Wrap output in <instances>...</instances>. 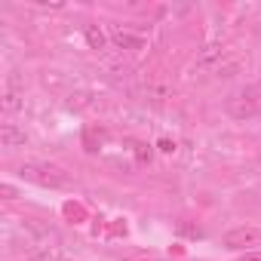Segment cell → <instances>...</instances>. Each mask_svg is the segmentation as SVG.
Instances as JSON below:
<instances>
[{
	"label": "cell",
	"instance_id": "ba28073f",
	"mask_svg": "<svg viewBox=\"0 0 261 261\" xmlns=\"http://www.w3.org/2000/svg\"><path fill=\"white\" fill-rule=\"evenodd\" d=\"M22 108V92H13V89H4V95H0V111H4L7 117L16 114Z\"/></svg>",
	"mask_w": 261,
	"mask_h": 261
},
{
	"label": "cell",
	"instance_id": "277c9868",
	"mask_svg": "<svg viewBox=\"0 0 261 261\" xmlns=\"http://www.w3.org/2000/svg\"><path fill=\"white\" fill-rule=\"evenodd\" d=\"M111 43H114L117 49L136 53V49H145V34L129 31V28H111Z\"/></svg>",
	"mask_w": 261,
	"mask_h": 261
},
{
	"label": "cell",
	"instance_id": "5bb4252c",
	"mask_svg": "<svg viewBox=\"0 0 261 261\" xmlns=\"http://www.w3.org/2000/svg\"><path fill=\"white\" fill-rule=\"evenodd\" d=\"M0 197H4V200H16V197H19V191H16L13 185H7V181H4V185H0Z\"/></svg>",
	"mask_w": 261,
	"mask_h": 261
},
{
	"label": "cell",
	"instance_id": "30bf717a",
	"mask_svg": "<svg viewBox=\"0 0 261 261\" xmlns=\"http://www.w3.org/2000/svg\"><path fill=\"white\" fill-rule=\"evenodd\" d=\"M62 83H65V80H62L56 71H46V74H43V86H53V89H59Z\"/></svg>",
	"mask_w": 261,
	"mask_h": 261
},
{
	"label": "cell",
	"instance_id": "3957f363",
	"mask_svg": "<svg viewBox=\"0 0 261 261\" xmlns=\"http://www.w3.org/2000/svg\"><path fill=\"white\" fill-rule=\"evenodd\" d=\"M221 243L227 249H246L249 246V252H252V246H261V227H233L224 233Z\"/></svg>",
	"mask_w": 261,
	"mask_h": 261
},
{
	"label": "cell",
	"instance_id": "2e32d148",
	"mask_svg": "<svg viewBox=\"0 0 261 261\" xmlns=\"http://www.w3.org/2000/svg\"><path fill=\"white\" fill-rule=\"evenodd\" d=\"M123 261H160V258H154V255H126Z\"/></svg>",
	"mask_w": 261,
	"mask_h": 261
},
{
	"label": "cell",
	"instance_id": "6da1fadb",
	"mask_svg": "<svg viewBox=\"0 0 261 261\" xmlns=\"http://www.w3.org/2000/svg\"><path fill=\"white\" fill-rule=\"evenodd\" d=\"M19 175H22L25 181L40 185V188H65V185L71 181L68 172L59 169V166H53V163H22V166H19Z\"/></svg>",
	"mask_w": 261,
	"mask_h": 261
},
{
	"label": "cell",
	"instance_id": "52a82bcc",
	"mask_svg": "<svg viewBox=\"0 0 261 261\" xmlns=\"http://www.w3.org/2000/svg\"><path fill=\"white\" fill-rule=\"evenodd\" d=\"M83 37H86V46H89V49H95V53H98V49H105V46H108V40H111V34H105L98 25H86V28H83Z\"/></svg>",
	"mask_w": 261,
	"mask_h": 261
},
{
	"label": "cell",
	"instance_id": "e0dca14e",
	"mask_svg": "<svg viewBox=\"0 0 261 261\" xmlns=\"http://www.w3.org/2000/svg\"><path fill=\"white\" fill-rule=\"evenodd\" d=\"M16 261H34V258H16Z\"/></svg>",
	"mask_w": 261,
	"mask_h": 261
},
{
	"label": "cell",
	"instance_id": "7a4b0ae2",
	"mask_svg": "<svg viewBox=\"0 0 261 261\" xmlns=\"http://www.w3.org/2000/svg\"><path fill=\"white\" fill-rule=\"evenodd\" d=\"M224 111H227L233 120H252V117H258V111H261L258 92H255V89H240V92H233V95L227 98Z\"/></svg>",
	"mask_w": 261,
	"mask_h": 261
},
{
	"label": "cell",
	"instance_id": "4fadbf2b",
	"mask_svg": "<svg viewBox=\"0 0 261 261\" xmlns=\"http://www.w3.org/2000/svg\"><path fill=\"white\" fill-rule=\"evenodd\" d=\"M157 151H160V154H175V142H172V139H160V142H157Z\"/></svg>",
	"mask_w": 261,
	"mask_h": 261
},
{
	"label": "cell",
	"instance_id": "8992f818",
	"mask_svg": "<svg viewBox=\"0 0 261 261\" xmlns=\"http://www.w3.org/2000/svg\"><path fill=\"white\" fill-rule=\"evenodd\" d=\"M224 62V46L221 43H206L203 53L197 56V68H218Z\"/></svg>",
	"mask_w": 261,
	"mask_h": 261
},
{
	"label": "cell",
	"instance_id": "5b68a950",
	"mask_svg": "<svg viewBox=\"0 0 261 261\" xmlns=\"http://www.w3.org/2000/svg\"><path fill=\"white\" fill-rule=\"evenodd\" d=\"M0 145L16 151V148H25L28 145V136H25V129H19L16 123H4L0 126Z\"/></svg>",
	"mask_w": 261,
	"mask_h": 261
},
{
	"label": "cell",
	"instance_id": "7c38bea8",
	"mask_svg": "<svg viewBox=\"0 0 261 261\" xmlns=\"http://www.w3.org/2000/svg\"><path fill=\"white\" fill-rule=\"evenodd\" d=\"M65 215H68V218H83L86 212H83V206H77V203H65Z\"/></svg>",
	"mask_w": 261,
	"mask_h": 261
},
{
	"label": "cell",
	"instance_id": "9c48e42d",
	"mask_svg": "<svg viewBox=\"0 0 261 261\" xmlns=\"http://www.w3.org/2000/svg\"><path fill=\"white\" fill-rule=\"evenodd\" d=\"M240 68H243V62H240V59H227V62H221V65L215 68V74H218V77H233Z\"/></svg>",
	"mask_w": 261,
	"mask_h": 261
},
{
	"label": "cell",
	"instance_id": "8fae6325",
	"mask_svg": "<svg viewBox=\"0 0 261 261\" xmlns=\"http://www.w3.org/2000/svg\"><path fill=\"white\" fill-rule=\"evenodd\" d=\"M151 154H154V148H151V145H145V142H139V145H136V157H139V160H151Z\"/></svg>",
	"mask_w": 261,
	"mask_h": 261
},
{
	"label": "cell",
	"instance_id": "9a60e30c",
	"mask_svg": "<svg viewBox=\"0 0 261 261\" xmlns=\"http://www.w3.org/2000/svg\"><path fill=\"white\" fill-rule=\"evenodd\" d=\"M237 261H261V249H252V252H246V255H240Z\"/></svg>",
	"mask_w": 261,
	"mask_h": 261
}]
</instances>
